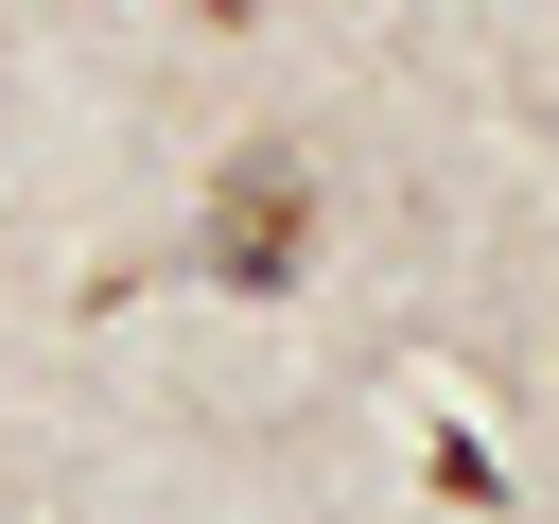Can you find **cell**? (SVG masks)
Masks as SVG:
<instances>
[{"mask_svg": "<svg viewBox=\"0 0 559 524\" xmlns=\"http://www.w3.org/2000/svg\"><path fill=\"white\" fill-rule=\"evenodd\" d=\"M297 245H314V192H297V157H280V140H245V157L210 175V279L280 297V279H297Z\"/></svg>", "mask_w": 559, "mask_h": 524, "instance_id": "1", "label": "cell"}]
</instances>
